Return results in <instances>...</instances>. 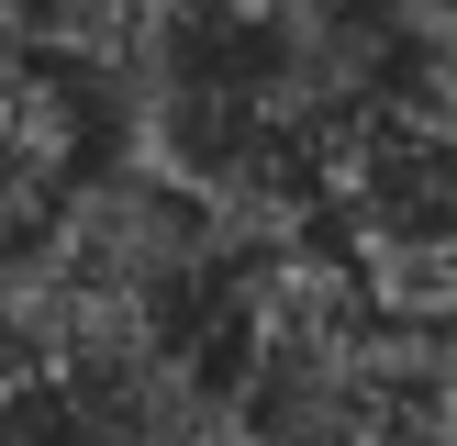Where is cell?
I'll return each instance as SVG.
<instances>
[{
  "label": "cell",
  "mask_w": 457,
  "mask_h": 446,
  "mask_svg": "<svg viewBox=\"0 0 457 446\" xmlns=\"http://www.w3.org/2000/svg\"><path fill=\"white\" fill-rule=\"evenodd\" d=\"M89 168V112H79V78L67 67H34L0 45V268L22 257L56 190Z\"/></svg>",
  "instance_id": "5b68a950"
},
{
  "label": "cell",
  "mask_w": 457,
  "mask_h": 446,
  "mask_svg": "<svg viewBox=\"0 0 457 446\" xmlns=\"http://www.w3.org/2000/svg\"><path fill=\"white\" fill-rule=\"evenodd\" d=\"M312 245L369 290L391 324H446L457 279V156H446V78L379 101L312 178Z\"/></svg>",
  "instance_id": "3957f363"
},
{
  "label": "cell",
  "mask_w": 457,
  "mask_h": 446,
  "mask_svg": "<svg viewBox=\"0 0 457 446\" xmlns=\"http://www.w3.org/2000/svg\"><path fill=\"white\" fill-rule=\"evenodd\" d=\"M446 78L379 0H145L112 56L123 156L212 212L235 257L312 235V178L379 101Z\"/></svg>",
  "instance_id": "6da1fadb"
},
{
  "label": "cell",
  "mask_w": 457,
  "mask_h": 446,
  "mask_svg": "<svg viewBox=\"0 0 457 446\" xmlns=\"http://www.w3.org/2000/svg\"><path fill=\"white\" fill-rule=\"evenodd\" d=\"M56 446H257L212 357H156V368L89 379L56 401Z\"/></svg>",
  "instance_id": "277c9868"
},
{
  "label": "cell",
  "mask_w": 457,
  "mask_h": 446,
  "mask_svg": "<svg viewBox=\"0 0 457 446\" xmlns=\"http://www.w3.org/2000/svg\"><path fill=\"white\" fill-rule=\"evenodd\" d=\"M145 0H0V45L34 67H112Z\"/></svg>",
  "instance_id": "8992f818"
},
{
  "label": "cell",
  "mask_w": 457,
  "mask_h": 446,
  "mask_svg": "<svg viewBox=\"0 0 457 446\" xmlns=\"http://www.w3.org/2000/svg\"><path fill=\"white\" fill-rule=\"evenodd\" d=\"M223 279H235V245L212 235L201 201H179L134 156L79 168L56 212L22 235V257L0 268V368L67 401L156 357H212Z\"/></svg>",
  "instance_id": "7a4b0ae2"
},
{
  "label": "cell",
  "mask_w": 457,
  "mask_h": 446,
  "mask_svg": "<svg viewBox=\"0 0 457 446\" xmlns=\"http://www.w3.org/2000/svg\"><path fill=\"white\" fill-rule=\"evenodd\" d=\"M0 446H56V401L22 391L12 368H0Z\"/></svg>",
  "instance_id": "52a82bcc"
}]
</instances>
